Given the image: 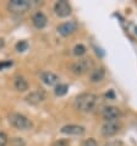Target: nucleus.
Here are the masks:
<instances>
[{
	"label": "nucleus",
	"mask_w": 137,
	"mask_h": 146,
	"mask_svg": "<svg viewBox=\"0 0 137 146\" xmlns=\"http://www.w3.org/2000/svg\"><path fill=\"white\" fill-rule=\"evenodd\" d=\"M61 131L63 134H66V135H75V136H81L84 134L86 129H84L82 125H76V124H68L65 125V127L61 128Z\"/></svg>",
	"instance_id": "8"
},
{
	"label": "nucleus",
	"mask_w": 137,
	"mask_h": 146,
	"mask_svg": "<svg viewBox=\"0 0 137 146\" xmlns=\"http://www.w3.org/2000/svg\"><path fill=\"white\" fill-rule=\"evenodd\" d=\"M45 100V92L43 90H37L31 92L30 95L26 97V102L30 104H38Z\"/></svg>",
	"instance_id": "10"
},
{
	"label": "nucleus",
	"mask_w": 137,
	"mask_h": 146,
	"mask_svg": "<svg viewBox=\"0 0 137 146\" xmlns=\"http://www.w3.org/2000/svg\"><path fill=\"white\" fill-rule=\"evenodd\" d=\"M104 146H123V143L120 140H111V141H108Z\"/></svg>",
	"instance_id": "21"
},
{
	"label": "nucleus",
	"mask_w": 137,
	"mask_h": 146,
	"mask_svg": "<svg viewBox=\"0 0 137 146\" xmlns=\"http://www.w3.org/2000/svg\"><path fill=\"white\" fill-rule=\"evenodd\" d=\"M14 85H15L16 90L20 91V92H25V91L28 90V82L26 81L25 78H22V76H18V78H16Z\"/></svg>",
	"instance_id": "14"
},
{
	"label": "nucleus",
	"mask_w": 137,
	"mask_h": 146,
	"mask_svg": "<svg viewBox=\"0 0 137 146\" xmlns=\"http://www.w3.org/2000/svg\"><path fill=\"white\" fill-rule=\"evenodd\" d=\"M105 96L108 97V98H114V93H113V91H110L109 93H107Z\"/></svg>",
	"instance_id": "24"
},
{
	"label": "nucleus",
	"mask_w": 137,
	"mask_h": 146,
	"mask_svg": "<svg viewBox=\"0 0 137 146\" xmlns=\"http://www.w3.org/2000/svg\"><path fill=\"white\" fill-rule=\"evenodd\" d=\"M121 129V121L119 119H114V120H105V123L102 125L100 133L104 137H111L115 134H118Z\"/></svg>",
	"instance_id": "4"
},
{
	"label": "nucleus",
	"mask_w": 137,
	"mask_h": 146,
	"mask_svg": "<svg viewBox=\"0 0 137 146\" xmlns=\"http://www.w3.org/2000/svg\"><path fill=\"white\" fill-rule=\"evenodd\" d=\"M102 115L105 120H114V119H119L121 117V111L115 107V106H108L103 109Z\"/></svg>",
	"instance_id": "9"
},
{
	"label": "nucleus",
	"mask_w": 137,
	"mask_h": 146,
	"mask_svg": "<svg viewBox=\"0 0 137 146\" xmlns=\"http://www.w3.org/2000/svg\"><path fill=\"white\" fill-rule=\"evenodd\" d=\"M31 7L28 0H10L7 4V10L13 14H25Z\"/></svg>",
	"instance_id": "5"
},
{
	"label": "nucleus",
	"mask_w": 137,
	"mask_h": 146,
	"mask_svg": "<svg viewBox=\"0 0 137 146\" xmlns=\"http://www.w3.org/2000/svg\"><path fill=\"white\" fill-rule=\"evenodd\" d=\"M87 52V48L83 46V44H77V46H75L74 48V54L76 56H82L83 54H86Z\"/></svg>",
	"instance_id": "16"
},
{
	"label": "nucleus",
	"mask_w": 137,
	"mask_h": 146,
	"mask_svg": "<svg viewBox=\"0 0 137 146\" xmlns=\"http://www.w3.org/2000/svg\"><path fill=\"white\" fill-rule=\"evenodd\" d=\"M32 22H33L34 27L39 28V30H42V28H44V27L47 26L48 19H47V16L42 13V11H37V13L32 16Z\"/></svg>",
	"instance_id": "11"
},
{
	"label": "nucleus",
	"mask_w": 137,
	"mask_h": 146,
	"mask_svg": "<svg viewBox=\"0 0 137 146\" xmlns=\"http://www.w3.org/2000/svg\"><path fill=\"white\" fill-rule=\"evenodd\" d=\"M54 11L59 17H67V16L71 14V6L65 0H60V1L55 3Z\"/></svg>",
	"instance_id": "6"
},
{
	"label": "nucleus",
	"mask_w": 137,
	"mask_h": 146,
	"mask_svg": "<svg viewBox=\"0 0 137 146\" xmlns=\"http://www.w3.org/2000/svg\"><path fill=\"white\" fill-rule=\"evenodd\" d=\"M10 145L11 146H26V143L22 137H13L10 140Z\"/></svg>",
	"instance_id": "17"
},
{
	"label": "nucleus",
	"mask_w": 137,
	"mask_h": 146,
	"mask_svg": "<svg viewBox=\"0 0 137 146\" xmlns=\"http://www.w3.org/2000/svg\"><path fill=\"white\" fill-rule=\"evenodd\" d=\"M104 76H105V70L103 68H97L94 70H92L91 72V76H90V81L93 84H97V82H100Z\"/></svg>",
	"instance_id": "13"
},
{
	"label": "nucleus",
	"mask_w": 137,
	"mask_h": 146,
	"mask_svg": "<svg viewBox=\"0 0 137 146\" xmlns=\"http://www.w3.org/2000/svg\"><path fill=\"white\" fill-rule=\"evenodd\" d=\"M97 103H98V97L94 93H81L77 96V98L75 100V108L78 112H83V113H88L92 112L96 108Z\"/></svg>",
	"instance_id": "1"
},
{
	"label": "nucleus",
	"mask_w": 137,
	"mask_h": 146,
	"mask_svg": "<svg viewBox=\"0 0 137 146\" xmlns=\"http://www.w3.org/2000/svg\"><path fill=\"white\" fill-rule=\"evenodd\" d=\"M27 48H28V43L25 42V40H20V42L16 44L17 52H25V50H27Z\"/></svg>",
	"instance_id": "18"
},
{
	"label": "nucleus",
	"mask_w": 137,
	"mask_h": 146,
	"mask_svg": "<svg viewBox=\"0 0 137 146\" xmlns=\"http://www.w3.org/2000/svg\"><path fill=\"white\" fill-rule=\"evenodd\" d=\"M11 62H6V63H0V70L1 69H4V68H6V66H11Z\"/></svg>",
	"instance_id": "23"
},
{
	"label": "nucleus",
	"mask_w": 137,
	"mask_h": 146,
	"mask_svg": "<svg viewBox=\"0 0 137 146\" xmlns=\"http://www.w3.org/2000/svg\"><path fill=\"white\" fill-rule=\"evenodd\" d=\"M4 46H5V40H4L3 38H0V48H3Z\"/></svg>",
	"instance_id": "25"
},
{
	"label": "nucleus",
	"mask_w": 137,
	"mask_h": 146,
	"mask_svg": "<svg viewBox=\"0 0 137 146\" xmlns=\"http://www.w3.org/2000/svg\"><path fill=\"white\" fill-rule=\"evenodd\" d=\"M81 146H98V144H97V141L94 139H92V137H91V139L84 140Z\"/></svg>",
	"instance_id": "20"
},
{
	"label": "nucleus",
	"mask_w": 137,
	"mask_h": 146,
	"mask_svg": "<svg viewBox=\"0 0 137 146\" xmlns=\"http://www.w3.org/2000/svg\"><path fill=\"white\" fill-rule=\"evenodd\" d=\"M92 68H93V62H92V59L83 58V59L76 60L75 63H72L71 66H70V70H71L72 74L81 76L83 74H86L87 71H90Z\"/></svg>",
	"instance_id": "3"
},
{
	"label": "nucleus",
	"mask_w": 137,
	"mask_h": 146,
	"mask_svg": "<svg viewBox=\"0 0 137 146\" xmlns=\"http://www.w3.org/2000/svg\"><path fill=\"white\" fill-rule=\"evenodd\" d=\"M68 145H70V143L67 140H60L58 143H55L54 146H68Z\"/></svg>",
	"instance_id": "22"
},
{
	"label": "nucleus",
	"mask_w": 137,
	"mask_h": 146,
	"mask_svg": "<svg viewBox=\"0 0 137 146\" xmlns=\"http://www.w3.org/2000/svg\"><path fill=\"white\" fill-rule=\"evenodd\" d=\"M136 33H137V27H136Z\"/></svg>",
	"instance_id": "26"
},
{
	"label": "nucleus",
	"mask_w": 137,
	"mask_h": 146,
	"mask_svg": "<svg viewBox=\"0 0 137 146\" xmlns=\"http://www.w3.org/2000/svg\"><path fill=\"white\" fill-rule=\"evenodd\" d=\"M9 121L14 128L18 129V130H30L33 127L32 121L21 113H11L9 115Z\"/></svg>",
	"instance_id": "2"
},
{
	"label": "nucleus",
	"mask_w": 137,
	"mask_h": 146,
	"mask_svg": "<svg viewBox=\"0 0 137 146\" xmlns=\"http://www.w3.org/2000/svg\"><path fill=\"white\" fill-rule=\"evenodd\" d=\"M77 22L75 21H68V22H64L61 25L58 26V32L64 37H67L72 33H75L76 30H77Z\"/></svg>",
	"instance_id": "7"
},
{
	"label": "nucleus",
	"mask_w": 137,
	"mask_h": 146,
	"mask_svg": "<svg viewBox=\"0 0 137 146\" xmlns=\"http://www.w3.org/2000/svg\"><path fill=\"white\" fill-rule=\"evenodd\" d=\"M9 143V139H7V135L5 133L0 131V146H6Z\"/></svg>",
	"instance_id": "19"
},
{
	"label": "nucleus",
	"mask_w": 137,
	"mask_h": 146,
	"mask_svg": "<svg viewBox=\"0 0 137 146\" xmlns=\"http://www.w3.org/2000/svg\"><path fill=\"white\" fill-rule=\"evenodd\" d=\"M42 81L47 86H55L59 82V76L51 71H44L42 72Z\"/></svg>",
	"instance_id": "12"
},
{
	"label": "nucleus",
	"mask_w": 137,
	"mask_h": 146,
	"mask_svg": "<svg viewBox=\"0 0 137 146\" xmlns=\"http://www.w3.org/2000/svg\"><path fill=\"white\" fill-rule=\"evenodd\" d=\"M67 90H68V86H67L66 84H59L58 86L55 87L54 92H55V95H56V96L61 97V96H64V95H66V93H67Z\"/></svg>",
	"instance_id": "15"
}]
</instances>
